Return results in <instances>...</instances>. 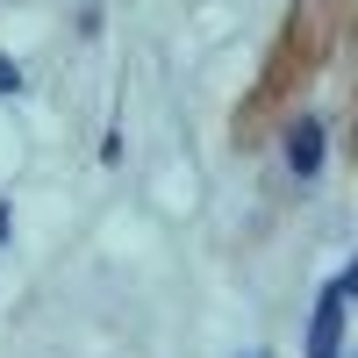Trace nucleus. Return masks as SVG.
Returning <instances> with one entry per match:
<instances>
[{
    "mask_svg": "<svg viewBox=\"0 0 358 358\" xmlns=\"http://www.w3.org/2000/svg\"><path fill=\"white\" fill-rule=\"evenodd\" d=\"M337 330H344V287L330 280L315 301V322H308V358H337Z\"/></svg>",
    "mask_w": 358,
    "mask_h": 358,
    "instance_id": "obj_1",
    "label": "nucleus"
},
{
    "mask_svg": "<svg viewBox=\"0 0 358 358\" xmlns=\"http://www.w3.org/2000/svg\"><path fill=\"white\" fill-rule=\"evenodd\" d=\"M287 165L301 172V179L322 172V122H294V129H287Z\"/></svg>",
    "mask_w": 358,
    "mask_h": 358,
    "instance_id": "obj_2",
    "label": "nucleus"
},
{
    "mask_svg": "<svg viewBox=\"0 0 358 358\" xmlns=\"http://www.w3.org/2000/svg\"><path fill=\"white\" fill-rule=\"evenodd\" d=\"M22 86H29V79H22V65H15L8 50H0V101H8V94H22Z\"/></svg>",
    "mask_w": 358,
    "mask_h": 358,
    "instance_id": "obj_3",
    "label": "nucleus"
},
{
    "mask_svg": "<svg viewBox=\"0 0 358 358\" xmlns=\"http://www.w3.org/2000/svg\"><path fill=\"white\" fill-rule=\"evenodd\" d=\"M337 287H344V301H351V294H358V265H351V273H344V280H337Z\"/></svg>",
    "mask_w": 358,
    "mask_h": 358,
    "instance_id": "obj_4",
    "label": "nucleus"
},
{
    "mask_svg": "<svg viewBox=\"0 0 358 358\" xmlns=\"http://www.w3.org/2000/svg\"><path fill=\"white\" fill-rule=\"evenodd\" d=\"M0 244H8V208H0Z\"/></svg>",
    "mask_w": 358,
    "mask_h": 358,
    "instance_id": "obj_5",
    "label": "nucleus"
},
{
    "mask_svg": "<svg viewBox=\"0 0 358 358\" xmlns=\"http://www.w3.org/2000/svg\"><path fill=\"white\" fill-rule=\"evenodd\" d=\"M258 358H265V351H258Z\"/></svg>",
    "mask_w": 358,
    "mask_h": 358,
    "instance_id": "obj_6",
    "label": "nucleus"
}]
</instances>
